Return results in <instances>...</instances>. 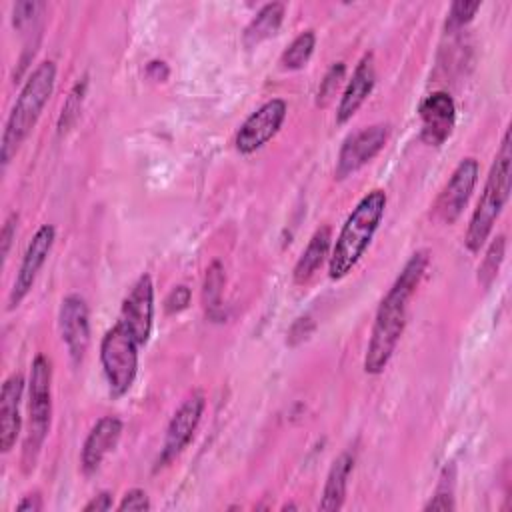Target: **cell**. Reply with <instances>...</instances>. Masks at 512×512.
Returning <instances> with one entry per match:
<instances>
[{
    "instance_id": "obj_1",
    "label": "cell",
    "mask_w": 512,
    "mask_h": 512,
    "mask_svg": "<svg viewBox=\"0 0 512 512\" xmlns=\"http://www.w3.org/2000/svg\"><path fill=\"white\" fill-rule=\"evenodd\" d=\"M430 260V252L428 250H418L414 252L408 262L404 264V268L400 270V274L396 276L394 284L390 286V290L386 292V296L382 298L378 310H376V318L372 324V332H370V340L366 346V354H364V370L366 374H382L384 368L388 366L396 344L404 332L406 326V314H408V302L414 296L426 266Z\"/></svg>"
},
{
    "instance_id": "obj_2",
    "label": "cell",
    "mask_w": 512,
    "mask_h": 512,
    "mask_svg": "<svg viewBox=\"0 0 512 512\" xmlns=\"http://www.w3.org/2000/svg\"><path fill=\"white\" fill-rule=\"evenodd\" d=\"M384 208L386 192L380 188L368 192L356 204V208H352L344 226L340 228L332 254L328 256V276L332 280L344 278L364 256L384 216Z\"/></svg>"
},
{
    "instance_id": "obj_3",
    "label": "cell",
    "mask_w": 512,
    "mask_h": 512,
    "mask_svg": "<svg viewBox=\"0 0 512 512\" xmlns=\"http://www.w3.org/2000/svg\"><path fill=\"white\" fill-rule=\"evenodd\" d=\"M56 82V64L52 60L40 62L28 80L24 82L10 114L4 126L2 144H0V160L4 166L10 164V160L16 156V150L26 140V136L32 132L34 124L38 122L46 102L52 96Z\"/></svg>"
},
{
    "instance_id": "obj_4",
    "label": "cell",
    "mask_w": 512,
    "mask_h": 512,
    "mask_svg": "<svg viewBox=\"0 0 512 512\" xmlns=\"http://www.w3.org/2000/svg\"><path fill=\"white\" fill-rule=\"evenodd\" d=\"M510 172H512V144H510V132L506 130L464 236V244L470 252H480L502 208L506 206L510 196Z\"/></svg>"
},
{
    "instance_id": "obj_5",
    "label": "cell",
    "mask_w": 512,
    "mask_h": 512,
    "mask_svg": "<svg viewBox=\"0 0 512 512\" xmlns=\"http://www.w3.org/2000/svg\"><path fill=\"white\" fill-rule=\"evenodd\" d=\"M52 416V364L44 354H38L30 368L28 380V432L22 448L24 470L36 466L38 454L50 430Z\"/></svg>"
},
{
    "instance_id": "obj_6",
    "label": "cell",
    "mask_w": 512,
    "mask_h": 512,
    "mask_svg": "<svg viewBox=\"0 0 512 512\" xmlns=\"http://www.w3.org/2000/svg\"><path fill=\"white\" fill-rule=\"evenodd\" d=\"M138 348L140 344L118 322L102 336L100 362L112 396H122L132 388L138 372Z\"/></svg>"
},
{
    "instance_id": "obj_7",
    "label": "cell",
    "mask_w": 512,
    "mask_h": 512,
    "mask_svg": "<svg viewBox=\"0 0 512 512\" xmlns=\"http://www.w3.org/2000/svg\"><path fill=\"white\" fill-rule=\"evenodd\" d=\"M286 112H288V106L282 98H272L264 102L260 108H256L236 132V138H234L236 150L240 154H252L258 148H262L266 142H270L278 134L286 118Z\"/></svg>"
},
{
    "instance_id": "obj_8",
    "label": "cell",
    "mask_w": 512,
    "mask_h": 512,
    "mask_svg": "<svg viewBox=\"0 0 512 512\" xmlns=\"http://www.w3.org/2000/svg\"><path fill=\"white\" fill-rule=\"evenodd\" d=\"M388 136H390L388 124H372L350 134L340 148L336 168H334V178L344 180L354 172H358L362 166H366L384 148Z\"/></svg>"
},
{
    "instance_id": "obj_9",
    "label": "cell",
    "mask_w": 512,
    "mask_h": 512,
    "mask_svg": "<svg viewBox=\"0 0 512 512\" xmlns=\"http://www.w3.org/2000/svg\"><path fill=\"white\" fill-rule=\"evenodd\" d=\"M478 160L476 158H462L458 162V166L454 168L450 180L444 184L442 192L438 194L432 210L434 216L444 222V224H452L460 218L462 210L466 208L472 190L478 182Z\"/></svg>"
},
{
    "instance_id": "obj_10",
    "label": "cell",
    "mask_w": 512,
    "mask_h": 512,
    "mask_svg": "<svg viewBox=\"0 0 512 512\" xmlns=\"http://www.w3.org/2000/svg\"><path fill=\"white\" fill-rule=\"evenodd\" d=\"M204 406H206V400H204L202 392H192L180 404V408L174 412V416L168 422L164 444H162L160 456L156 460V470L160 466H166L168 462H172L190 444V440L200 424Z\"/></svg>"
},
{
    "instance_id": "obj_11",
    "label": "cell",
    "mask_w": 512,
    "mask_h": 512,
    "mask_svg": "<svg viewBox=\"0 0 512 512\" xmlns=\"http://www.w3.org/2000/svg\"><path fill=\"white\" fill-rule=\"evenodd\" d=\"M152 320H154V284L148 274H142L134 282L126 298L122 300L118 324H122L140 346H144L152 332Z\"/></svg>"
},
{
    "instance_id": "obj_12",
    "label": "cell",
    "mask_w": 512,
    "mask_h": 512,
    "mask_svg": "<svg viewBox=\"0 0 512 512\" xmlns=\"http://www.w3.org/2000/svg\"><path fill=\"white\" fill-rule=\"evenodd\" d=\"M54 236H56V230L52 224H42L36 234L32 236L24 256H22V262H20V268H18V274L14 278V284H12V290H10V296H8V308H16L24 298L26 294L32 290L34 282H36V276L40 272V268L44 266L50 250H52V244H54Z\"/></svg>"
},
{
    "instance_id": "obj_13",
    "label": "cell",
    "mask_w": 512,
    "mask_h": 512,
    "mask_svg": "<svg viewBox=\"0 0 512 512\" xmlns=\"http://www.w3.org/2000/svg\"><path fill=\"white\" fill-rule=\"evenodd\" d=\"M58 322L68 356L78 366L90 344V312L86 300L78 294H68L62 300Z\"/></svg>"
},
{
    "instance_id": "obj_14",
    "label": "cell",
    "mask_w": 512,
    "mask_h": 512,
    "mask_svg": "<svg viewBox=\"0 0 512 512\" xmlns=\"http://www.w3.org/2000/svg\"><path fill=\"white\" fill-rule=\"evenodd\" d=\"M420 140L428 146H440L452 134L456 122V104L448 92H432L420 102Z\"/></svg>"
},
{
    "instance_id": "obj_15",
    "label": "cell",
    "mask_w": 512,
    "mask_h": 512,
    "mask_svg": "<svg viewBox=\"0 0 512 512\" xmlns=\"http://www.w3.org/2000/svg\"><path fill=\"white\" fill-rule=\"evenodd\" d=\"M122 436V420L116 416H102L92 430L88 432L84 444H82V454H80V464L86 474H92L98 470L106 454H110L118 440Z\"/></svg>"
},
{
    "instance_id": "obj_16",
    "label": "cell",
    "mask_w": 512,
    "mask_h": 512,
    "mask_svg": "<svg viewBox=\"0 0 512 512\" xmlns=\"http://www.w3.org/2000/svg\"><path fill=\"white\" fill-rule=\"evenodd\" d=\"M374 82H376L374 56L368 52L356 64V68L352 72V78L348 80V84H346V88L340 96V102H338V108H336V122L338 124L348 122L358 112V108L370 96V92L374 88Z\"/></svg>"
},
{
    "instance_id": "obj_17",
    "label": "cell",
    "mask_w": 512,
    "mask_h": 512,
    "mask_svg": "<svg viewBox=\"0 0 512 512\" xmlns=\"http://www.w3.org/2000/svg\"><path fill=\"white\" fill-rule=\"evenodd\" d=\"M24 394L22 374H12L4 380L0 392V448L10 452L18 440L22 418H20V400Z\"/></svg>"
},
{
    "instance_id": "obj_18",
    "label": "cell",
    "mask_w": 512,
    "mask_h": 512,
    "mask_svg": "<svg viewBox=\"0 0 512 512\" xmlns=\"http://www.w3.org/2000/svg\"><path fill=\"white\" fill-rule=\"evenodd\" d=\"M354 468V458L348 452H342L330 466L322 500H320V510L326 512H336L344 506L346 500V488H348V478Z\"/></svg>"
},
{
    "instance_id": "obj_19",
    "label": "cell",
    "mask_w": 512,
    "mask_h": 512,
    "mask_svg": "<svg viewBox=\"0 0 512 512\" xmlns=\"http://www.w3.org/2000/svg\"><path fill=\"white\" fill-rule=\"evenodd\" d=\"M330 226H322L314 232V236L310 238L308 246L304 248V252L300 254L296 266H294V282L296 284H306L314 272L322 266V262L328 258V250H330Z\"/></svg>"
},
{
    "instance_id": "obj_20",
    "label": "cell",
    "mask_w": 512,
    "mask_h": 512,
    "mask_svg": "<svg viewBox=\"0 0 512 512\" xmlns=\"http://www.w3.org/2000/svg\"><path fill=\"white\" fill-rule=\"evenodd\" d=\"M282 18H284V4L270 2V4L262 6L244 30V44L250 48V46H256L262 40H268L270 36H274L282 24Z\"/></svg>"
},
{
    "instance_id": "obj_21",
    "label": "cell",
    "mask_w": 512,
    "mask_h": 512,
    "mask_svg": "<svg viewBox=\"0 0 512 512\" xmlns=\"http://www.w3.org/2000/svg\"><path fill=\"white\" fill-rule=\"evenodd\" d=\"M316 46V34L314 30H304L300 32L282 52L280 56V64L286 70H300L306 66V62L310 60L312 52Z\"/></svg>"
},
{
    "instance_id": "obj_22",
    "label": "cell",
    "mask_w": 512,
    "mask_h": 512,
    "mask_svg": "<svg viewBox=\"0 0 512 512\" xmlns=\"http://www.w3.org/2000/svg\"><path fill=\"white\" fill-rule=\"evenodd\" d=\"M504 252H506V238L500 234L490 242V246L478 266V282L482 288H490L492 282L496 280L498 270L504 260Z\"/></svg>"
},
{
    "instance_id": "obj_23",
    "label": "cell",
    "mask_w": 512,
    "mask_h": 512,
    "mask_svg": "<svg viewBox=\"0 0 512 512\" xmlns=\"http://www.w3.org/2000/svg\"><path fill=\"white\" fill-rule=\"evenodd\" d=\"M454 480H456V468L454 464L444 466L438 486L432 494V498L424 504V510H454Z\"/></svg>"
},
{
    "instance_id": "obj_24",
    "label": "cell",
    "mask_w": 512,
    "mask_h": 512,
    "mask_svg": "<svg viewBox=\"0 0 512 512\" xmlns=\"http://www.w3.org/2000/svg\"><path fill=\"white\" fill-rule=\"evenodd\" d=\"M222 288H224V268L220 262H212L206 270V278H204V306L206 312L214 318L216 312L220 310L222 304Z\"/></svg>"
},
{
    "instance_id": "obj_25",
    "label": "cell",
    "mask_w": 512,
    "mask_h": 512,
    "mask_svg": "<svg viewBox=\"0 0 512 512\" xmlns=\"http://www.w3.org/2000/svg\"><path fill=\"white\" fill-rule=\"evenodd\" d=\"M86 84H88L86 78H82V80H78V82L72 86V90H70V94H68L64 106H62L60 118H58V132H60V134L66 132V130L76 122V118H78V114H80V108H82V102H84Z\"/></svg>"
},
{
    "instance_id": "obj_26",
    "label": "cell",
    "mask_w": 512,
    "mask_h": 512,
    "mask_svg": "<svg viewBox=\"0 0 512 512\" xmlns=\"http://www.w3.org/2000/svg\"><path fill=\"white\" fill-rule=\"evenodd\" d=\"M344 72H346L344 62H334L328 68V72L324 74V78L320 82V88H318V96H316V104L318 106L324 108V106H328L334 100V96H336V92H338V88H340V84L344 80Z\"/></svg>"
},
{
    "instance_id": "obj_27",
    "label": "cell",
    "mask_w": 512,
    "mask_h": 512,
    "mask_svg": "<svg viewBox=\"0 0 512 512\" xmlns=\"http://www.w3.org/2000/svg\"><path fill=\"white\" fill-rule=\"evenodd\" d=\"M480 10V2H466V0H458V2H452L450 10H448V20H446V28L448 30H454V28H460L464 24H468L474 14Z\"/></svg>"
},
{
    "instance_id": "obj_28",
    "label": "cell",
    "mask_w": 512,
    "mask_h": 512,
    "mask_svg": "<svg viewBox=\"0 0 512 512\" xmlns=\"http://www.w3.org/2000/svg\"><path fill=\"white\" fill-rule=\"evenodd\" d=\"M188 304H190V288L184 286V284H180V286L172 288L170 294L166 296V300H164V310H166L168 314H178V312L186 310Z\"/></svg>"
},
{
    "instance_id": "obj_29",
    "label": "cell",
    "mask_w": 512,
    "mask_h": 512,
    "mask_svg": "<svg viewBox=\"0 0 512 512\" xmlns=\"http://www.w3.org/2000/svg\"><path fill=\"white\" fill-rule=\"evenodd\" d=\"M118 510H150V498L142 488H132L122 496Z\"/></svg>"
},
{
    "instance_id": "obj_30",
    "label": "cell",
    "mask_w": 512,
    "mask_h": 512,
    "mask_svg": "<svg viewBox=\"0 0 512 512\" xmlns=\"http://www.w3.org/2000/svg\"><path fill=\"white\" fill-rule=\"evenodd\" d=\"M312 320L308 318V316H304V318H298L294 324H292V328H290V332H288V344H298V342H302V340H306L308 336H310V332H312Z\"/></svg>"
},
{
    "instance_id": "obj_31",
    "label": "cell",
    "mask_w": 512,
    "mask_h": 512,
    "mask_svg": "<svg viewBox=\"0 0 512 512\" xmlns=\"http://www.w3.org/2000/svg\"><path fill=\"white\" fill-rule=\"evenodd\" d=\"M16 222H18V216H16V212H12V214L6 218L4 226H2V258H4V260L8 258L12 240H14V236H16Z\"/></svg>"
},
{
    "instance_id": "obj_32",
    "label": "cell",
    "mask_w": 512,
    "mask_h": 512,
    "mask_svg": "<svg viewBox=\"0 0 512 512\" xmlns=\"http://www.w3.org/2000/svg\"><path fill=\"white\" fill-rule=\"evenodd\" d=\"M112 508V494L110 492H100L96 494L88 504H84V512H106Z\"/></svg>"
},
{
    "instance_id": "obj_33",
    "label": "cell",
    "mask_w": 512,
    "mask_h": 512,
    "mask_svg": "<svg viewBox=\"0 0 512 512\" xmlns=\"http://www.w3.org/2000/svg\"><path fill=\"white\" fill-rule=\"evenodd\" d=\"M42 508H44V502H42V496H40L38 492L24 496V498L16 504V510H20V512H40Z\"/></svg>"
}]
</instances>
